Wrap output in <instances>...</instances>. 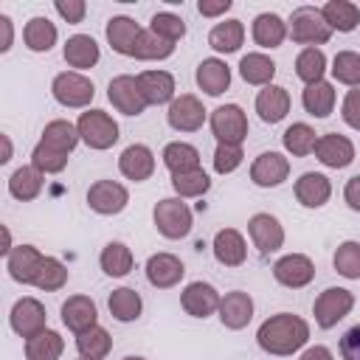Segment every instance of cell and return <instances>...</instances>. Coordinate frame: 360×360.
Wrapping results in <instances>:
<instances>
[{"label": "cell", "mask_w": 360, "mask_h": 360, "mask_svg": "<svg viewBox=\"0 0 360 360\" xmlns=\"http://www.w3.org/2000/svg\"><path fill=\"white\" fill-rule=\"evenodd\" d=\"M309 340V323L301 315L292 312H276L270 315L259 332H256V343L262 352L276 354V357H290L298 349H304Z\"/></svg>", "instance_id": "1"}, {"label": "cell", "mask_w": 360, "mask_h": 360, "mask_svg": "<svg viewBox=\"0 0 360 360\" xmlns=\"http://www.w3.org/2000/svg\"><path fill=\"white\" fill-rule=\"evenodd\" d=\"M152 222H155V228H158L160 236H166V239H183V236L191 233L194 214H191V208L180 197H166V200H158L155 202Z\"/></svg>", "instance_id": "2"}, {"label": "cell", "mask_w": 360, "mask_h": 360, "mask_svg": "<svg viewBox=\"0 0 360 360\" xmlns=\"http://www.w3.org/2000/svg\"><path fill=\"white\" fill-rule=\"evenodd\" d=\"M76 129H79V138L90 149L104 152V149H110V146L118 143V124L104 110H87V112H82L79 121H76Z\"/></svg>", "instance_id": "3"}, {"label": "cell", "mask_w": 360, "mask_h": 360, "mask_svg": "<svg viewBox=\"0 0 360 360\" xmlns=\"http://www.w3.org/2000/svg\"><path fill=\"white\" fill-rule=\"evenodd\" d=\"M290 37H292V42H298V45L315 48V45L329 42L332 28L326 25V20H323L321 8L301 6V8H295V11H292V17H290Z\"/></svg>", "instance_id": "4"}, {"label": "cell", "mask_w": 360, "mask_h": 360, "mask_svg": "<svg viewBox=\"0 0 360 360\" xmlns=\"http://www.w3.org/2000/svg\"><path fill=\"white\" fill-rule=\"evenodd\" d=\"M51 96L62 104V107H70V110H82L93 101L96 96V87L93 82L79 73V70H65V73H56L53 82H51Z\"/></svg>", "instance_id": "5"}, {"label": "cell", "mask_w": 360, "mask_h": 360, "mask_svg": "<svg viewBox=\"0 0 360 360\" xmlns=\"http://www.w3.org/2000/svg\"><path fill=\"white\" fill-rule=\"evenodd\" d=\"M354 307V292L346 290V287H326L315 304H312V315H315V323L321 329H332L338 326V321H343Z\"/></svg>", "instance_id": "6"}, {"label": "cell", "mask_w": 360, "mask_h": 360, "mask_svg": "<svg viewBox=\"0 0 360 360\" xmlns=\"http://www.w3.org/2000/svg\"><path fill=\"white\" fill-rule=\"evenodd\" d=\"M211 132L217 138V143H231V146H242V141L248 138V115L239 104H222L211 112Z\"/></svg>", "instance_id": "7"}, {"label": "cell", "mask_w": 360, "mask_h": 360, "mask_svg": "<svg viewBox=\"0 0 360 360\" xmlns=\"http://www.w3.org/2000/svg\"><path fill=\"white\" fill-rule=\"evenodd\" d=\"M8 323H11V329L20 335V338H34V335H39V332H45L48 326V315H45V307L37 301V298H31V295H25V298H17L14 301V307H11V312H8Z\"/></svg>", "instance_id": "8"}, {"label": "cell", "mask_w": 360, "mask_h": 360, "mask_svg": "<svg viewBox=\"0 0 360 360\" xmlns=\"http://www.w3.org/2000/svg\"><path fill=\"white\" fill-rule=\"evenodd\" d=\"M127 202H129V191L115 180H96L87 188V205H90V211H96L101 217L121 214L127 208Z\"/></svg>", "instance_id": "9"}, {"label": "cell", "mask_w": 360, "mask_h": 360, "mask_svg": "<svg viewBox=\"0 0 360 360\" xmlns=\"http://www.w3.org/2000/svg\"><path fill=\"white\" fill-rule=\"evenodd\" d=\"M107 98H110V104H112L118 112H124V115H141V112L149 107L146 98H143V93H141V87H138V79H135V76H127V73L110 79V84H107Z\"/></svg>", "instance_id": "10"}, {"label": "cell", "mask_w": 360, "mask_h": 360, "mask_svg": "<svg viewBox=\"0 0 360 360\" xmlns=\"http://www.w3.org/2000/svg\"><path fill=\"white\" fill-rule=\"evenodd\" d=\"M166 121L177 132H197L205 124V107L194 93H183L169 104Z\"/></svg>", "instance_id": "11"}, {"label": "cell", "mask_w": 360, "mask_h": 360, "mask_svg": "<svg viewBox=\"0 0 360 360\" xmlns=\"http://www.w3.org/2000/svg\"><path fill=\"white\" fill-rule=\"evenodd\" d=\"M273 278H276L281 287L301 290V287H307V284L315 278V264H312V259L304 256V253H287V256H281V259L273 264Z\"/></svg>", "instance_id": "12"}, {"label": "cell", "mask_w": 360, "mask_h": 360, "mask_svg": "<svg viewBox=\"0 0 360 360\" xmlns=\"http://www.w3.org/2000/svg\"><path fill=\"white\" fill-rule=\"evenodd\" d=\"M248 233H250V242L256 245V250H259L262 256L276 253V250L284 245V228H281V222H278L273 214H267V211H259V214H253V217L248 219Z\"/></svg>", "instance_id": "13"}, {"label": "cell", "mask_w": 360, "mask_h": 360, "mask_svg": "<svg viewBox=\"0 0 360 360\" xmlns=\"http://www.w3.org/2000/svg\"><path fill=\"white\" fill-rule=\"evenodd\" d=\"M219 301H222V295L208 281H191L180 292V304L191 318H208V315L219 312Z\"/></svg>", "instance_id": "14"}, {"label": "cell", "mask_w": 360, "mask_h": 360, "mask_svg": "<svg viewBox=\"0 0 360 360\" xmlns=\"http://www.w3.org/2000/svg\"><path fill=\"white\" fill-rule=\"evenodd\" d=\"M290 174V160L281 152H262L250 163V180L259 188H276L287 180Z\"/></svg>", "instance_id": "15"}, {"label": "cell", "mask_w": 360, "mask_h": 360, "mask_svg": "<svg viewBox=\"0 0 360 360\" xmlns=\"http://www.w3.org/2000/svg\"><path fill=\"white\" fill-rule=\"evenodd\" d=\"M315 158L329 169H346L354 160V143L340 132H326L315 143Z\"/></svg>", "instance_id": "16"}, {"label": "cell", "mask_w": 360, "mask_h": 360, "mask_svg": "<svg viewBox=\"0 0 360 360\" xmlns=\"http://www.w3.org/2000/svg\"><path fill=\"white\" fill-rule=\"evenodd\" d=\"M42 262H45V256H42L34 245H17V248L6 256L8 276H11L17 284H34L37 276H39Z\"/></svg>", "instance_id": "17"}, {"label": "cell", "mask_w": 360, "mask_h": 360, "mask_svg": "<svg viewBox=\"0 0 360 360\" xmlns=\"http://www.w3.org/2000/svg\"><path fill=\"white\" fill-rule=\"evenodd\" d=\"M183 276H186V267L174 253H152L146 259V281L158 290H169L180 284Z\"/></svg>", "instance_id": "18"}, {"label": "cell", "mask_w": 360, "mask_h": 360, "mask_svg": "<svg viewBox=\"0 0 360 360\" xmlns=\"http://www.w3.org/2000/svg\"><path fill=\"white\" fill-rule=\"evenodd\" d=\"M118 172L127 180H135V183L149 180L152 172H155V155H152V149L146 143H129L118 155Z\"/></svg>", "instance_id": "19"}, {"label": "cell", "mask_w": 360, "mask_h": 360, "mask_svg": "<svg viewBox=\"0 0 360 360\" xmlns=\"http://www.w3.org/2000/svg\"><path fill=\"white\" fill-rule=\"evenodd\" d=\"M253 318V298L245 290H231L219 301V321L225 329H245Z\"/></svg>", "instance_id": "20"}, {"label": "cell", "mask_w": 360, "mask_h": 360, "mask_svg": "<svg viewBox=\"0 0 360 360\" xmlns=\"http://www.w3.org/2000/svg\"><path fill=\"white\" fill-rule=\"evenodd\" d=\"M98 321V309H96V301L87 298V295H70L65 304H62V323L73 332V335H82Z\"/></svg>", "instance_id": "21"}, {"label": "cell", "mask_w": 360, "mask_h": 360, "mask_svg": "<svg viewBox=\"0 0 360 360\" xmlns=\"http://www.w3.org/2000/svg\"><path fill=\"white\" fill-rule=\"evenodd\" d=\"M141 31L143 28L132 17H127V14H118V17L107 20V42L121 56H135V45H138Z\"/></svg>", "instance_id": "22"}, {"label": "cell", "mask_w": 360, "mask_h": 360, "mask_svg": "<svg viewBox=\"0 0 360 360\" xmlns=\"http://www.w3.org/2000/svg\"><path fill=\"white\" fill-rule=\"evenodd\" d=\"M295 200L304 205V208H321L329 202L332 197V183L326 174L321 172H304L298 180H295Z\"/></svg>", "instance_id": "23"}, {"label": "cell", "mask_w": 360, "mask_h": 360, "mask_svg": "<svg viewBox=\"0 0 360 360\" xmlns=\"http://www.w3.org/2000/svg\"><path fill=\"white\" fill-rule=\"evenodd\" d=\"M138 79V87L146 98V104H172L177 96H174V76L166 73V70H143L135 76Z\"/></svg>", "instance_id": "24"}, {"label": "cell", "mask_w": 360, "mask_h": 360, "mask_svg": "<svg viewBox=\"0 0 360 360\" xmlns=\"http://www.w3.org/2000/svg\"><path fill=\"white\" fill-rule=\"evenodd\" d=\"M256 112L264 124H278L290 112V93L281 84H267L256 96Z\"/></svg>", "instance_id": "25"}, {"label": "cell", "mask_w": 360, "mask_h": 360, "mask_svg": "<svg viewBox=\"0 0 360 360\" xmlns=\"http://www.w3.org/2000/svg\"><path fill=\"white\" fill-rule=\"evenodd\" d=\"M214 259L225 267H239L245 264L248 259V245H245V236L236 231V228H222L217 231L214 236Z\"/></svg>", "instance_id": "26"}, {"label": "cell", "mask_w": 360, "mask_h": 360, "mask_svg": "<svg viewBox=\"0 0 360 360\" xmlns=\"http://www.w3.org/2000/svg\"><path fill=\"white\" fill-rule=\"evenodd\" d=\"M194 79H197V87H200L202 93H208V96H222V93L231 87V68H228L222 59L208 56V59H202V62L197 65Z\"/></svg>", "instance_id": "27"}, {"label": "cell", "mask_w": 360, "mask_h": 360, "mask_svg": "<svg viewBox=\"0 0 360 360\" xmlns=\"http://www.w3.org/2000/svg\"><path fill=\"white\" fill-rule=\"evenodd\" d=\"M62 56H65V62L70 68L87 70V68H93L98 62L101 51H98V42L90 34H73V37H68V42L62 48Z\"/></svg>", "instance_id": "28"}, {"label": "cell", "mask_w": 360, "mask_h": 360, "mask_svg": "<svg viewBox=\"0 0 360 360\" xmlns=\"http://www.w3.org/2000/svg\"><path fill=\"white\" fill-rule=\"evenodd\" d=\"M287 34H290L287 22L273 11H262L253 20V42L262 48H278L287 39Z\"/></svg>", "instance_id": "29"}, {"label": "cell", "mask_w": 360, "mask_h": 360, "mask_svg": "<svg viewBox=\"0 0 360 360\" xmlns=\"http://www.w3.org/2000/svg\"><path fill=\"white\" fill-rule=\"evenodd\" d=\"M56 37H59V31L48 17H31L22 28V42L34 53H48L56 45Z\"/></svg>", "instance_id": "30"}, {"label": "cell", "mask_w": 360, "mask_h": 360, "mask_svg": "<svg viewBox=\"0 0 360 360\" xmlns=\"http://www.w3.org/2000/svg\"><path fill=\"white\" fill-rule=\"evenodd\" d=\"M245 42V25L242 20H222L208 31V45L217 53H233Z\"/></svg>", "instance_id": "31"}, {"label": "cell", "mask_w": 360, "mask_h": 360, "mask_svg": "<svg viewBox=\"0 0 360 360\" xmlns=\"http://www.w3.org/2000/svg\"><path fill=\"white\" fill-rule=\"evenodd\" d=\"M42 183H45V174L37 172L34 166H20L14 169V174L8 177V194L20 202H28V200H37L39 191H42Z\"/></svg>", "instance_id": "32"}, {"label": "cell", "mask_w": 360, "mask_h": 360, "mask_svg": "<svg viewBox=\"0 0 360 360\" xmlns=\"http://www.w3.org/2000/svg\"><path fill=\"white\" fill-rule=\"evenodd\" d=\"M326 25L332 31H340V34H349L360 25V8L349 0H329L323 8H321Z\"/></svg>", "instance_id": "33"}, {"label": "cell", "mask_w": 360, "mask_h": 360, "mask_svg": "<svg viewBox=\"0 0 360 360\" xmlns=\"http://www.w3.org/2000/svg\"><path fill=\"white\" fill-rule=\"evenodd\" d=\"M301 104L309 115L315 118H326L332 115L335 110V87L329 82H315V84H307L304 93H301Z\"/></svg>", "instance_id": "34"}, {"label": "cell", "mask_w": 360, "mask_h": 360, "mask_svg": "<svg viewBox=\"0 0 360 360\" xmlns=\"http://www.w3.org/2000/svg\"><path fill=\"white\" fill-rule=\"evenodd\" d=\"M239 76L248 82V84H273V76H276V62L264 53H245L239 59Z\"/></svg>", "instance_id": "35"}, {"label": "cell", "mask_w": 360, "mask_h": 360, "mask_svg": "<svg viewBox=\"0 0 360 360\" xmlns=\"http://www.w3.org/2000/svg\"><path fill=\"white\" fill-rule=\"evenodd\" d=\"M163 166L172 174L200 169V152H197V146H191L186 141H172L163 146Z\"/></svg>", "instance_id": "36"}, {"label": "cell", "mask_w": 360, "mask_h": 360, "mask_svg": "<svg viewBox=\"0 0 360 360\" xmlns=\"http://www.w3.org/2000/svg\"><path fill=\"white\" fill-rule=\"evenodd\" d=\"M39 141L48 143V146H53V149H59V152H65V155H70L82 138H79L76 124H70V121H65V118H56V121H48V124H45Z\"/></svg>", "instance_id": "37"}, {"label": "cell", "mask_w": 360, "mask_h": 360, "mask_svg": "<svg viewBox=\"0 0 360 360\" xmlns=\"http://www.w3.org/2000/svg\"><path fill=\"white\" fill-rule=\"evenodd\" d=\"M107 307H110V315H112L115 321L129 323V321H135V318L141 315L143 301H141V295H138L132 287H118V290L110 292Z\"/></svg>", "instance_id": "38"}, {"label": "cell", "mask_w": 360, "mask_h": 360, "mask_svg": "<svg viewBox=\"0 0 360 360\" xmlns=\"http://www.w3.org/2000/svg\"><path fill=\"white\" fill-rule=\"evenodd\" d=\"M65 352V340L59 332L45 329L25 340V357L28 360H59Z\"/></svg>", "instance_id": "39"}, {"label": "cell", "mask_w": 360, "mask_h": 360, "mask_svg": "<svg viewBox=\"0 0 360 360\" xmlns=\"http://www.w3.org/2000/svg\"><path fill=\"white\" fill-rule=\"evenodd\" d=\"M132 250L124 245V242H107L104 245V250H101V256H98V264H101V270L107 273V276H112V278H121V276H127L129 270H132Z\"/></svg>", "instance_id": "40"}, {"label": "cell", "mask_w": 360, "mask_h": 360, "mask_svg": "<svg viewBox=\"0 0 360 360\" xmlns=\"http://www.w3.org/2000/svg\"><path fill=\"white\" fill-rule=\"evenodd\" d=\"M318 138H321V135H315V129H312L309 124L298 121V124H292V127L284 129L281 143H284V149H287L290 155H295V158H307L309 152H315Z\"/></svg>", "instance_id": "41"}, {"label": "cell", "mask_w": 360, "mask_h": 360, "mask_svg": "<svg viewBox=\"0 0 360 360\" xmlns=\"http://www.w3.org/2000/svg\"><path fill=\"white\" fill-rule=\"evenodd\" d=\"M76 349H79V354L84 360H104L110 354V349H112V338H110L107 329L93 326V329L76 335Z\"/></svg>", "instance_id": "42"}, {"label": "cell", "mask_w": 360, "mask_h": 360, "mask_svg": "<svg viewBox=\"0 0 360 360\" xmlns=\"http://www.w3.org/2000/svg\"><path fill=\"white\" fill-rule=\"evenodd\" d=\"M323 73H326V56L321 48H304L295 56V76L301 82H307V84L323 82Z\"/></svg>", "instance_id": "43"}, {"label": "cell", "mask_w": 360, "mask_h": 360, "mask_svg": "<svg viewBox=\"0 0 360 360\" xmlns=\"http://www.w3.org/2000/svg\"><path fill=\"white\" fill-rule=\"evenodd\" d=\"M172 53H174V42L158 37L155 31H141L132 59H141V62H155L158 59L160 62V59H169Z\"/></svg>", "instance_id": "44"}, {"label": "cell", "mask_w": 360, "mask_h": 360, "mask_svg": "<svg viewBox=\"0 0 360 360\" xmlns=\"http://www.w3.org/2000/svg\"><path fill=\"white\" fill-rule=\"evenodd\" d=\"M172 188L174 194L183 200V197H202L208 188H211V177L202 172V169H191V172H180V174H172Z\"/></svg>", "instance_id": "45"}, {"label": "cell", "mask_w": 360, "mask_h": 360, "mask_svg": "<svg viewBox=\"0 0 360 360\" xmlns=\"http://www.w3.org/2000/svg\"><path fill=\"white\" fill-rule=\"evenodd\" d=\"M332 264H335V270L343 278L357 281L360 278V242H354V239L340 242L338 250H335V256H332Z\"/></svg>", "instance_id": "46"}, {"label": "cell", "mask_w": 360, "mask_h": 360, "mask_svg": "<svg viewBox=\"0 0 360 360\" xmlns=\"http://www.w3.org/2000/svg\"><path fill=\"white\" fill-rule=\"evenodd\" d=\"M332 76L340 84L360 87V53L357 51H338L332 59Z\"/></svg>", "instance_id": "47"}, {"label": "cell", "mask_w": 360, "mask_h": 360, "mask_svg": "<svg viewBox=\"0 0 360 360\" xmlns=\"http://www.w3.org/2000/svg\"><path fill=\"white\" fill-rule=\"evenodd\" d=\"M68 160H70V155H65V152H59V149L42 143V141H39V143L34 146V152H31V166H34L37 172H42V174H59V172L68 166Z\"/></svg>", "instance_id": "48"}, {"label": "cell", "mask_w": 360, "mask_h": 360, "mask_svg": "<svg viewBox=\"0 0 360 360\" xmlns=\"http://www.w3.org/2000/svg\"><path fill=\"white\" fill-rule=\"evenodd\" d=\"M65 284H68V267H65L59 259L45 256V262H42V267H39V276H37L34 287H39V290H45V292H56V290H62Z\"/></svg>", "instance_id": "49"}, {"label": "cell", "mask_w": 360, "mask_h": 360, "mask_svg": "<svg viewBox=\"0 0 360 360\" xmlns=\"http://www.w3.org/2000/svg\"><path fill=\"white\" fill-rule=\"evenodd\" d=\"M149 31H155L158 37H163L169 42H177L186 37V22H183V17H177L172 11H158L149 22Z\"/></svg>", "instance_id": "50"}, {"label": "cell", "mask_w": 360, "mask_h": 360, "mask_svg": "<svg viewBox=\"0 0 360 360\" xmlns=\"http://www.w3.org/2000/svg\"><path fill=\"white\" fill-rule=\"evenodd\" d=\"M242 146H231V143H217L214 149V172L217 174H231L242 166Z\"/></svg>", "instance_id": "51"}, {"label": "cell", "mask_w": 360, "mask_h": 360, "mask_svg": "<svg viewBox=\"0 0 360 360\" xmlns=\"http://www.w3.org/2000/svg\"><path fill=\"white\" fill-rule=\"evenodd\" d=\"M340 115H343V121H346L352 129L360 132V87H354V90L346 93L343 107H340Z\"/></svg>", "instance_id": "52"}, {"label": "cell", "mask_w": 360, "mask_h": 360, "mask_svg": "<svg viewBox=\"0 0 360 360\" xmlns=\"http://www.w3.org/2000/svg\"><path fill=\"white\" fill-rule=\"evenodd\" d=\"M53 8H56V14H59L65 22H73V25L82 22V20H84V11H87L84 0H56Z\"/></svg>", "instance_id": "53"}, {"label": "cell", "mask_w": 360, "mask_h": 360, "mask_svg": "<svg viewBox=\"0 0 360 360\" xmlns=\"http://www.w3.org/2000/svg\"><path fill=\"white\" fill-rule=\"evenodd\" d=\"M340 357H343V360H360V323L352 326V329L340 338Z\"/></svg>", "instance_id": "54"}, {"label": "cell", "mask_w": 360, "mask_h": 360, "mask_svg": "<svg viewBox=\"0 0 360 360\" xmlns=\"http://www.w3.org/2000/svg\"><path fill=\"white\" fill-rule=\"evenodd\" d=\"M343 200H346V205H349L352 211H357V214H360V174H354V177H349V180H346Z\"/></svg>", "instance_id": "55"}, {"label": "cell", "mask_w": 360, "mask_h": 360, "mask_svg": "<svg viewBox=\"0 0 360 360\" xmlns=\"http://www.w3.org/2000/svg\"><path fill=\"white\" fill-rule=\"evenodd\" d=\"M231 6H233L231 0H217V3H211V0H200V3H197V11H200L202 17H219V14H225Z\"/></svg>", "instance_id": "56"}, {"label": "cell", "mask_w": 360, "mask_h": 360, "mask_svg": "<svg viewBox=\"0 0 360 360\" xmlns=\"http://www.w3.org/2000/svg\"><path fill=\"white\" fill-rule=\"evenodd\" d=\"M298 360H335V357H332V352H329L326 346H321V343H315V346H309V349H304V354H301Z\"/></svg>", "instance_id": "57"}, {"label": "cell", "mask_w": 360, "mask_h": 360, "mask_svg": "<svg viewBox=\"0 0 360 360\" xmlns=\"http://www.w3.org/2000/svg\"><path fill=\"white\" fill-rule=\"evenodd\" d=\"M0 28H3V45H0V51L6 53L11 48V42H14V28H11V17L8 14H0Z\"/></svg>", "instance_id": "58"}, {"label": "cell", "mask_w": 360, "mask_h": 360, "mask_svg": "<svg viewBox=\"0 0 360 360\" xmlns=\"http://www.w3.org/2000/svg\"><path fill=\"white\" fill-rule=\"evenodd\" d=\"M3 163H8L11 160V141H8V135H3V158H0Z\"/></svg>", "instance_id": "59"}, {"label": "cell", "mask_w": 360, "mask_h": 360, "mask_svg": "<svg viewBox=\"0 0 360 360\" xmlns=\"http://www.w3.org/2000/svg\"><path fill=\"white\" fill-rule=\"evenodd\" d=\"M124 360H146V357H138V354H129V357H124Z\"/></svg>", "instance_id": "60"}, {"label": "cell", "mask_w": 360, "mask_h": 360, "mask_svg": "<svg viewBox=\"0 0 360 360\" xmlns=\"http://www.w3.org/2000/svg\"><path fill=\"white\" fill-rule=\"evenodd\" d=\"M79 360H84V357H79Z\"/></svg>", "instance_id": "61"}]
</instances>
